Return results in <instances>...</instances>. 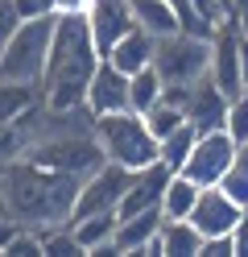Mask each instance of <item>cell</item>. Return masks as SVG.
Listing matches in <instances>:
<instances>
[{
    "label": "cell",
    "mask_w": 248,
    "mask_h": 257,
    "mask_svg": "<svg viewBox=\"0 0 248 257\" xmlns=\"http://www.w3.org/2000/svg\"><path fill=\"white\" fill-rule=\"evenodd\" d=\"M157 236H161V249L165 257H198V245H203V236H198V228L186 220V216H161L157 224Z\"/></svg>",
    "instance_id": "15"
},
{
    "label": "cell",
    "mask_w": 248,
    "mask_h": 257,
    "mask_svg": "<svg viewBox=\"0 0 248 257\" xmlns=\"http://www.w3.org/2000/svg\"><path fill=\"white\" fill-rule=\"evenodd\" d=\"M91 133H95L99 154H104L108 162L124 166V170H141L149 162H157V137L145 128V116H141V112H132V108L95 116Z\"/></svg>",
    "instance_id": "3"
},
{
    "label": "cell",
    "mask_w": 248,
    "mask_h": 257,
    "mask_svg": "<svg viewBox=\"0 0 248 257\" xmlns=\"http://www.w3.org/2000/svg\"><path fill=\"white\" fill-rule=\"evenodd\" d=\"M194 128L182 120L178 128H170L165 137H157V162L165 166V170H182V162H186V154H190V146H194Z\"/></svg>",
    "instance_id": "19"
},
{
    "label": "cell",
    "mask_w": 248,
    "mask_h": 257,
    "mask_svg": "<svg viewBox=\"0 0 248 257\" xmlns=\"http://www.w3.org/2000/svg\"><path fill=\"white\" fill-rule=\"evenodd\" d=\"M17 228H21V224H17V220H9L5 212H0V253H5V245H9V236H13Z\"/></svg>",
    "instance_id": "32"
},
{
    "label": "cell",
    "mask_w": 248,
    "mask_h": 257,
    "mask_svg": "<svg viewBox=\"0 0 248 257\" xmlns=\"http://www.w3.org/2000/svg\"><path fill=\"white\" fill-rule=\"evenodd\" d=\"M215 187H219V191H223V195L236 203V207H248V170L227 166V170H223V179L215 183Z\"/></svg>",
    "instance_id": "25"
},
{
    "label": "cell",
    "mask_w": 248,
    "mask_h": 257,
    "mask_svg": "<svg viewBox=\"0 0 248 257\" xmlns=\"http://www.w3.org/2000/svg\"><path fill=\"white\" fill-rule=\"evenodd\" d=\"M231 253H236V257H248V207L240 212V220L231 224Z\"/></svg>",
    "instance_id": "28"
},
{
    "label": "cell",
    "mask_w": 248,
    "mask_h": 257,
    "mask_svg": "<svg viewBox=\"0 0 248 257\" xmlns=\"http://www.w3.org/2000/svg\"><path fill=\"white\" fill-rule=\"evenodd\" d=\"M231 158H236V141H231L223 128H211V133L194 137L186 162H182V170H174V174H186V179L198 183V187H215L223 179V170L231 166Z\"/></svg>",
    "instance_id": "7"
},
{
    "label": "cell",
    "mask_w": 248,
    "mask_h": 257,
    "mask_svg": "<svg viewBox=\"0 0 248 257\" xmlns=\"http://www.w3.org/2000/svg\"><path fill=\"white\" fill-rule=\"evenodd\" d=\"M170 174L174 170H165L161 162H149L141 170H132L124 195H120V203H116V216H132V212H149V207H157L165 183H170Z\"/></svg>",
    "instance_id": "9"
},
{
    "label": "cell",
    "mask_w": 248,
    "mask_h": 257,
    "mask_svg": "<svg viewBox=\"0 0 248 257\" xmlns=\"http://www.w3.org/2000/svg\"><path fill=\"white\" fill-rule=\"evenodd\" d=\"M104 58H108L120 75H132V71L149 67V58H153V38H149L141 25H132L128 34H120V38L112 42V50H108Z\"/></svg>",
    "instance_id": "13"
},
{
    "label": "cell",
    "mask_w": 248,
    "mask_h": 257,
    "mask_svg": "<svg viewBox=\"0 0 248 257\" xmlns=\"http://www.w3.org/2000/svg\"><path fill=\"white\" fill-rule=\"evenodd\" d=\"M33 232H38L46 257H79L83 253L75 232H71V224H50V228H33Z\"/></svg>",
    "instance_id": "21"
},
{
    "label": "cell",
    "mask_w": 248,
    "mask_h": 257,
    "mask_svg": "<svg viewBox=\"0 0 248 257\" xmlns=\"http://www.w3.org/2000/svg\"><path fill=\"white\" fill-rule=\"evenodd\" d=\"M128 9H132V25H141L149 38H165L178 29L174 9L165 0H128Z\"/></svg>",
    "instance_id": "16"
},
{
    "label": "cell",
    "mask_w": 248,
    "mask_h": 257,
    "mask_svg": "<svg viewBox=\"0 0 248 257\" xmlns=\"http://www.w3.org/2000/svg\"><path fill=\"white\" fill-rule=\"evenodd\" d=\"M83 104L91 108V116H104V112H120V108H128V75H120L108 58H99L95 71H91V79H87Z\"/></svg>",
    "instance_id": "8"
},
{
    "label": "cell",
    "mask_w": 248,
    "mask_h": 257,
    "mask_svg": "<svg viewBox=\"0 0 248 257\" xmlns=\"http://www.w3.org/2000/svg\"><path fill=\"white\" fill-rule=\"evenodd\" d=\"M198 257H236V253H231V232L203 236V245H198Z\"/></svg>",
    "instance_id": "27"
},
{
    "label": "cell",
    "mask_w": 248,
    "mask_h": 257,
    "mask_svg": "<svg viewBox=\"0 0 248 257\" xmlns=\"http://www.w3.org/2000/svg\"><path fill=\"white\" fill-rule=\"evenodd\" d=\"M194 199H198V183H190L186 174H170V183H165V191H161V216H190V207H194Z\"/></svg>",
    "instance_id": "20"
},
{
    "label": "cell",
    "mask_w": 248,
    "mask_h": 257,
    "mask_svg": "<svg viewBox=\"0 0 248 257\" xmlns=\"http://www.w3.org/2000/svg\"><path fill=\"white\" fill-rule=\"evenodd\" d=\"M161 75L153 71V67H141V71H132L128 75V108L132 112H141V116H145V112L149 108H153L157 100H161Z\"/></svg>",
    "instance_id": "18"
},
{
    "label": "cell",
    "mask_w": 248,
    "mask_h": 257,
    "mask_svg": "<svg viewBox=\"0 0 248 257\" xmlns=\"http://www.w3.org/2000/svg\"><path fill=\"white\" fill-rule=\"evenodd\" d=\"M17 17L29 21V17H42V13H54V0H13Z\"/></svg>",
    "instance_id": "29"
},
{
    "label": "cell",
    "mask_w": 248,
    "mask_h": 257,
    "mask_svg": "<svg viewBox=\"0 0 248 257\" xmlns=\"http://www.w3.org/2000/svg\"><path fill=\"white\" fill-rule=\"evenodd\" d=\"M71 232L79 240V249L87 257H99V253H112L108 240L116 232V212H91V216H79L71 220Z\"/></svg>",
    "instance_id": "14"
},
{
    "label": "cell",
    "mask_w": 248,
    "mask_h": 257,
    "mask_svg": "<svg viewBox=\"0 0 248 257\" xmlns=\"http://www.w3.org/2000/svg\"><path fill=\"white\" fill-rule=\"evenodd\" d=\"M157 224H161V207L132 212V216H116V232H112V240H108V249L120 253V257H141L145 240L157 232Z\"/></svg>",
    "instance_id": "12"
},
{
    "label": "cell",
    "mask_w": 248,
    "mask_h": 257,
    "mask_svg": "<svg viewBox=\"0 0 248 257\" xmlns=\"http://www.w3.org/2000/svg\"><path fill=\"white\" fill-rule=\"evenodd\" d=\"M38 100H42L38 83H17V79H5V75H0V124L17 120L29 104H38Z\"/></svg>",
    "instance_id": "17"
},
{
    "label": "cell",
    "mask_w": 248,
    "mask_h": 257,
    "mask_svg": "<svg viewBox=\"0 0 248 257\" xmlns=\"http://www.w3.org/2000/svg\"><path fill=\"white\" fill-rule=\"evenodd\" d=\"M231 166L248 170V137H244V141H236V158H231Z\"/></svg>",
    "instance_id": "35"
},
{
    "label": "cell",
    "mask_w": 248,
    "mask_h": 257,
    "mask_svg": "<svg viewBox=\"0 0 248 257\" xmlns=\"http://www.w3.org/2000/svg\"><path fill=\"white\" fill-rule=\"evenodd\" d=\"M149 67L161 75V83H190V79L207 75V38H190L178 29L165 38H153Z\"/></svg>",
    "instance_id": "5"
},
{
    "label": "cell",
    "mask_w": 248,
    "mask_h": 257,
    "mask_svg": "<svg viewBox=\"0 0 248 257\" xmlns=\"http://www.w3.org/2000/svg\"><path fill=\"white\" fill-rule=\"evenodd\" d=\"M87 25H91L95 50H99V58H104V54L112 50V42L132 29L128 0H91V5H87Z\"/></svg>",
    "instance_id": "11"
},
{
    "label": "cell",
    "mask_w": 248,
    "mask_h": 257,
    "mask_svg": "<svg viewBox=\"0 0 248 257\" xmlns=\"http://www.w3.org/2000/svg\"><path fill=\"white\" fill-rule=\"evenodd\" d=\"M99 62V50L91 42V25L87 13H58L54 17V34H50V50H46V67L38 79L42 104L46 108H75L83 104L87 79Z\"/></svg>",
    "instance_id": "2"
},
{
    "label": "cell",
    "mask_w": 248,
    "mask_h": 257,
    "mask_svg": "<svg viewBox=\"0 0 248 257\" xmlns=\"http://www.w3.org/2000/svg\"><path fill=\"white\" fill-rule=\"evenodd\" d=\"M0 257H42V240H38V232L21 224V228L9 236V245H5V253H0Z\"/></svg>",
    "instance_id": "26"
},
{
    "label": "cell",
    "mask_w": 248,
    "mask_h": 257,
    "mask_svg": "<svg viewBox=\"0 0 248 257\" xmlns=\"http://www.w3.org/2000/svg\"><path fill=\"white\" fill-rule=\"evenodd\" d=\"M244 207H236L219 187H198V199L190 207V224L198 228V236H219V232H231V224L240 220Z\"/></svg>",
    "instance_id": "10"
},
{
    "label": "cell",
    "mask_w": 248,
    "mask_h": 257,
    "mask_svg": "<svg viewBox=\"0 0 248 257\" xmlns=\"http://www.w3.org/2000/svg\"><path fill=\"white\" fill-rule=\"evenodd\" d=\"M223 133H227L231 141H244V137H248V91H240V95H231V100H227Z\"/></svg>",
    "instance_id": "23"
},
{
    "label": "cell",
    "mask_w": 248,
    "mask_h": 257,
    "mask_svg": "<svg viewBox=\"0 0 248 257\" xmlns=\"http://www.w3.org/2000/svg\"><path fill=\"white\" fill-rule=\"evenodd\" d=\"M79 195L75 174L46 170L29 158L0 166V212L9 220L25 224V228H50V224H66L71 207Z\"/></svg>",
    "instance_id": "1"
},
{
    "label": "cell",
    "mask_w": 248,
    "mask_h": 257,
    "mask_svg": "<svg viewBox=\"0 0 248 257\" xmlns=\"http://www.w3.org/2000/svg\"><path fill=\"white\" fill-rule=\"evenodd\" d=\"M91 0H54V13H87Z\"/></svg>",
    "instance_id": "33"
},
{
    "label": "cell",
    "mask_w": 248,
    "mask_h": 257,
    "mask_svg": "<svg viewBox=\"0 0 248 257\" xmlns=\"http://www.w3.org/2000/svg\"><path fill=\"white\" fill-rule=\"evenodd\" d=\"M128 174H132V170L108 162V158H104L91 174H83V179H79L75 207H71V220L91 216V212H116V203H120L124 187H128ZM71 220H66V224H71Z\"/></svg>",
    "instance_id": "6"
},
{
    "label": "cell",
    "mask_w": 248,
    "mask_h": 257,
    "mask_svg": "<svg viewBox=\"0 0 248 257\" xmlns=\"http://www.w3.org/2000/svg\"><path fill=\"white\" fill-rule=\"evenodd\" d=\"M54 17L58 13H42V17L17 21V29L0 46V75L5 79H17V83H38L42 79L50 34H54Z\"/></svg>",
    "instance_id": "4"
},
{
    "label": "cell",
    "mask_w": 248,
    "mask_h": 257,
    "mask_svg": "<svg viewBox=\"0 0 248 257\" xmlns=\"http://www.w3.org/2000/svg\"><path fill=\"white\" fill-rule=\"evenodd\" d=\"M25 150H29V137L21 133V124H17V120L0 124V166L17 162V158H25Z\"/></svg>",
    "instance_id": "22"
},
{
    "label": "cell",
    "mask_w": 248,
    "mask_h": 257,
    "mask_svg": "<svg viewBox=\"0 0 248 257\" xmlns=\"http://www.w3.org/2000/svg\"><path fill=\"white\" fill-rule=\"evenodd\" d=\"M215 5H219V13H223V17H227V5H231V0H215Z\"/></svg>",
    "instance_id": "36"
},
{
    "label": "cell",
    "mask_w": 248,
    "mask_h": 257,
    "mask_svg": "<svg viewBox=\"0 0 248 257\" xmlns=\"http://www.w3.org/2000/svg\"><path fill=\"white\" fill-rule=\"evenodd\" d=\"M190 5L198 9V13H203V17L215 25V21H223V13H219V5H215V0H190Z\"/></svg>",
    "instance_id": "31"
},
{
    "label": "cell",
    "mask_w": 248,
    "mask_h": 257,
    "mask_svg": "<svg viewBox=\"0 0 248 257\" xmlns=\"http://www.w3.org/2000/svg\"><path fill=\"white\" fill-rule=\"evenodd\" d=\"M178 124H182V112H178L174 104H165V100H157L153 108L145 112V128H149L153 137H165V133L178 128Z\"/></svg>",
    "instance_id": "24"
},
{
    "label": "cell",
    "mask_w": 248,
    "mask_h": 257,
    "mask_svg": "<svg viewBox=\"0 0 248 257\" xmlns=\"http://www.w3.org/2000/svg\"><path fill=\"white\" fill-rule=\"evenodd\" d=\"M240 91H248V38H240Z\"/></svg>",
    "instance_id": "34"
},
{
    "label": "cell",
    "mask_w": 248,
    "mask_h": 257,
    "mask_svg": "<svg viewBox=\"0 0 248 257\" xmlns=\"http://www.w3.org/2000/svg\"><path fill=\"white\" fill-rule=\"evenodd\" d=\"M227 21L240 29V38H248V0H231L227 5Z\"/></svg>",
    "instance_id": "30"
}]
</instances>
